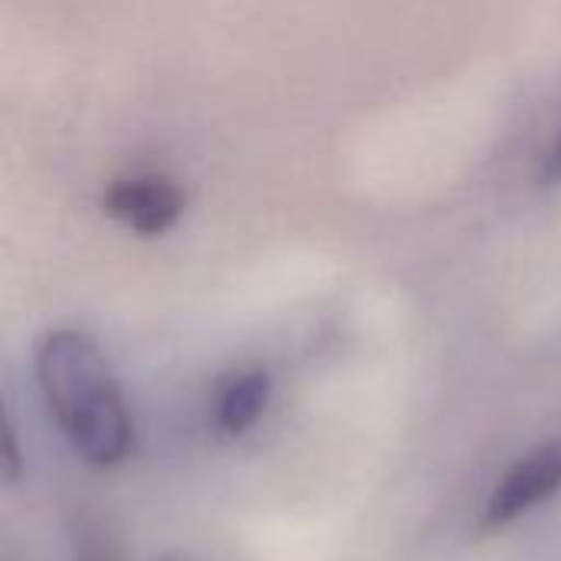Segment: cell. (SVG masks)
Instances as JSON below:
<instances>
[{"label": "cell", "instance_id": "1", "mask_svg": "<svg viewBox=\"0 0 561 561\" xmlns=\"http://www.w3.org/2000/svg\"><path fill=\"white\" fill-rule=\"evenodd\" d=\"M36 381L72 450L99 467H118L131 450V417L99 345L72 329L49 332L36 348Z\"/></svg>", "mask_w": 561, "mask_h": 561}, {"label": "cell", "instance_id": "2", "mask_svg": "<svg viewBox=\"0 0 561 561\" xmlns=\"http://www.w3.org/2000/svg\"><path fill=\"white\" fill-rule=\"evenodd\" d=\"M556 493H561V437L529 450L513 463V470L496 483V490L486 500L483 526H510L519 516L542 506L546 500H552Z\"/></svg>", "mask_w": 561, "mask_h": 561}, {"label": "cell", "instance_id": "3", "mask_svg": "<svg viewBox=\"0 0 561 561\" xmlns=\"http://www.w3.org/2000/svg\"><path fill=\"white\" fill-rule=\"evenodd\" d=\"M105 210L135 233L154 237L178 224V217L184 214V194L164 174H138L108 187Z\"/></svg>", "mask_w": 561, "mask_h": 561}, {"label": "cell", "instance_id": "4", "mask_svg": "<svg viewBox=\"0 0 561 561\" xmlns=\"http://www.w3.org/2000/svg\"><path fill=\"white\" fill-rule=\"evenodd\" d=\"M270 401V378L263 371H240L233 375L217 394V427L224 434L250 431Z\"/></svg>", "mask_w": 561, "mask_h": 561}, {"label": "cell", "instance_id": "5", "mask_svg": "<svg viewBox=\"0 0 561 561\" xmlns=\"http://www.w3.org/2000/svg\"><path fill=\"white\" fill-rule=\"evenodd\" d=\"M542 181L552 187V184H561V138L556 141V148L549 151L546 158V168H542Z\"/></svg>", "mask_w": 561, "mask_h": 561}]
</instances>
